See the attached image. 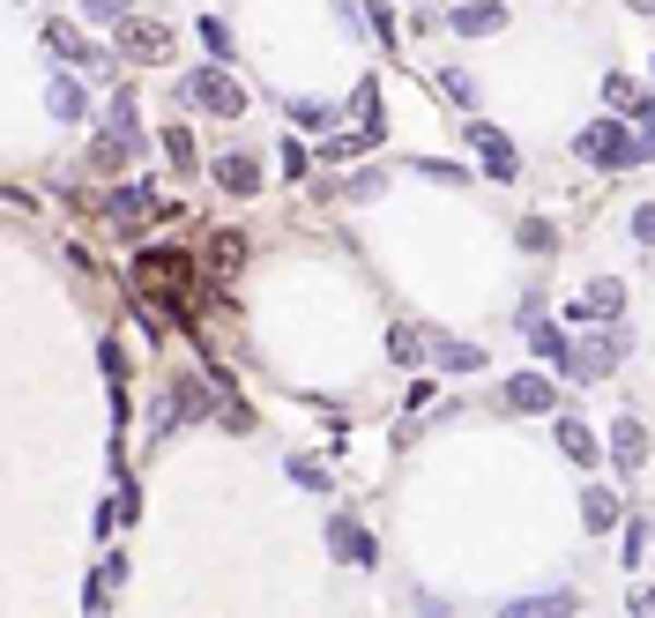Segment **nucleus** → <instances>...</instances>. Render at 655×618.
I'll use <instances>...</instances> for the list:
<instances>
[{
	"mask_svg": "<svg viewBox=\"0 0 655 618\" xmlns=\"http://www.w3.org/2000/svg\"><path fill=\"white\" fill-rule=\"evenodd\" d=\"M134 290H142L150 313H171L179 329H194V321H187V306H194V253L142 247V253H134Z\"/></svg>",
	"mask_w": 655,
	"mask_h": 618,
	"instance_id": "1",
	"label": "nucleus"
},
{
	"mask_svg": "<svg viewBox=\"0 0 655 618\" xmlns=\"http://www.w3.org/2000/svg\"><path fill=\"white\" fill-rule=\"evenodd\" d=\"M573 150H581L588 165H604V171H633V165H648V157H655V142H648V134H626L618 120H588Z\"/></svg>",
	"mask_w": 655,
	"mask_h": 618,
	"instance_id": "2",
	"label": "nucleus"
},
{
	"mask_svg": "<svg viewBox=\"0 0 655 618\" xmlns=\"http://www.w3.org/2000/svg\"><path fill=\"white\" fill-rule=\"evenodd\" d=\"M134 142H142V134H134V97H112V112H105V127H97V142H90V165L97 171H120L127 157H134Z\"/></svg>",
	"mask_w": 655,
	"mask_h": 618,
	"instance_id": "3",
	"label": "nucleus"
},
{
	"mask_svg": "<svg viewBox=\"0 0 655 618\" xmlns=\"http://www.w3.org/2000/svg\"><path fill=\"white\" fill-rule=\"evenodd\" d=\"M626 350H633V335H626V329H611V335H581V343L567 350V366H559V372H567V380H604V372H611Z\"/></svg>",
	"mask_w": 655,
	"mask_h": 618,
	"instance_id": "4",
	"label": "nucleus"
},
{
	"mask_svg": "<svg viewBox=\"0 0 655 618\" xmlns=\"http://www.w3.org/2000/svg\"><path fill=\"white\" fill-rule=\"evenodd\" d=\"M179 97H187V105H202V112H216V120H239V112H246V90L231 83L224 68H202V75H187V83H179Z\"/></svg>",
	"mask_w": 655,
	"mask_h": 618,
	"instance_id": "5",
	"label": "nucleus"
},
{
	"mask_svg": "<svg viewBox=\"0 0 655 618\" xmlns=\"http://www.w3.org/2000/svg\"><path fill=\"white\" fill-rule=\"evenodd\" d=\"M618 313H626V284H618V276L581 284V298H573V321H581V329H611Z\"/></svg>",
	"mask_w": 655,
	"mask_h": 618,
	"instance_id": "6",
	"label": "nucleus"
},
{
	"mask_svg": "<svg viewBox=\"0 0 655 618\" xmlns=\"http://www.w3.org/2000/svg\"><path fill=\"white\" fill-rule=\"evenodd\" d=\"M514 329L529 335V350L536 358H551V366H567V335H559V321H551V313H544V298H522V313H514Z\"/></svg>",
	"mask_w": 655,
	"mask_h": 618,
	"instance_id": "7",
	"label": "nucleus"
},
{
	"mask_svg": "<svg viewBox=\"0 0 655 618\" xmlns=\"http://www.w3.org/2000/svg\"><path fill=\"white\" fill-rule=\"evenodd\" d=\"M120 31V52L142 60V68H164L171 60V23H112Z\"/></svg>",
	"mask_w": 655,
	"mask_h": 618,
	"instance_id": "8",
	"label": "nucleus"
},
{
	"mask_svg": "<svg viewBox=\"0 0 655 618\" xmlns=\"http://www.w3.org/2000/svg\"><path fill=\"white\" fill-rule=\"evenodd\" d=\"M209 179H216L224 194H239V202H253V194H261V165H253L246 150H224V157L209 165Z\"/></svg>",
	"mask_w": 655,
	"mask_h": 618,
	"instance_id": "9",
	"label": "nucleus"
},
{
	"mask_svg": "<svg viewBox=\"0 0 655 618\" xmlns=\"http://www.w3.org/2000/svg\"><path fill=\"white\" fill-rule=\"evenodd\" d=\"M327 551H335L343 567H372V530L350 522V514H335V522H327Z\"/></svg>",
	"mask_w": 655,
	"mask_h": 618,
	"instance_id": "10",
	"label": "nucleus"
},
{
	"mask_svg": "<svg viewBox=\"0 0 655 618\" xmlns=\"http://www.w3.org/2000/svg\"><path fill=\"white\" fill-rule=\"evenodd\" d=\"M469 142H477V157L491 165V179H514V171H522V157H514V142H507V134H499L491 120H469Z\"/></svg>",
	"mask_w": 655,
	"mask_h": 618,
	"instance_id": "11",
	"label": "nucleus"
},
{
	"mask_svg": "<svg viewBox=\"0 0 655 618\" xmlns=\"http://www.w3.org/2000/svg\"><path fill=\"white\" fill-rule=\"evenodd\" d=\"M448 31H462V38H491V31H507V8L499 0H462L448 15Z\"/></svg>",
	"mask_w": 655,
	"mask_h": 618,
	"instance_id": "12",
	"label": "nucleus"
},
{
	"mask_svg": "<svg viewBox=\"0 0 655 618\" xmlns=\"http://www.w3.org/2000/svg\"><path fill=\"white\" fill-rule=\"evenodd\" d=\"M45 45H52L60 60H75V68H90V75H105V68H112V52H97V45H82L75 31H68V23H45Z\"/></svg>",
	"mask_w": 655,
	"mask_h": 618,
	"instance_id": "13",
	"label": "nucleus"
},
{
	"mask_svg": "<svg viewBox=\"0 0 655 618\" xmlns=\"http://www.w3.org/2000/svg\"><path fill=\"white\" fill-rule=\"evenodd\" d=\"M388 142V120H380V83H358V134L350 150H380Z\"/></svg>",
	"mask_w": 655,
	"mask_h": 618,
	"instance_id": "14",
	"label": "nucleus"
},
{
	"mask_svg": "<svg viewBox=\"0 0 655 618\" xmlns=\"http://www.w3.org/2000/svg\"><path fill=\"white\" fill-rule=\"evenodd\" d=\"M611 462L618 470H641V462H648V425H641V417H618L611 425Z\"/></svg>",
	"mask_w": 655,
	"mask_h": 618,
	"instance_id": "15",
	"label": "nucleus"
},
{
	"mask_svg": "<svg viewBox=\"0 0 655 618\" xmlns=\"http://www.w3.org/2000/svg\"><path fill=\"white\" fill-rule=\"evenodd\" d=\"M581 522H588V536L618 530V522H626V499H618L611 485H588V492H581Z\"/></svg>",
	"mask_w": 655,
	"mask_h": 618,
	"instance_id": "16",
	"label": "nucleus"
},
{
	"mask_svg": "<svg viewBox=\"0 0 655 618\" xmlns=\"http://www.w3.org/2000/svg\"><path fill=\"white\" fill-rule=\"evenodd\" d=\"M432 366H440V372H485V343L440 335V343H432Z\"/></svg>",
	"mask_w": 655,
	"mask_h": 618,
	"instance_id": "17",
	"label": "nucleus"
},
{
	"mask_svg": "<svg viewBox=\"0 0 655 618\" xmlns=\"http://www.w3.org/2000/svg\"><path fill=\"white\" fill-rule=\"evenodd\" d=\"M507 403L514 411H559V388L544 372H522V380H507Z\"/></svg>",
	"mask_w": 655,
	"mask_h": 618,
	"instance_id": "18",
	"label": "nucleus"
},
{
	"mask_svg": "<svg viewBox=\"0 0 655 618\" xmlns=\"http://www.w3.org/2000/svg\"><path fill=\"white\" fill-rule=\"evenodd\" d=\"M209 372H179V380H171V411L179 417H202V411H224V403H209V388H202Z\"/></svg>",
	"mask_w": 655,
	"mask_h": 618,
	"instance_id": "19",
	"label": "nucleus"
},
{
	"mask_svg": "<svg viewBox=\"0 0 655 618\" xmlns=\"http://www.w3.org/2000/svg\"><path fill=\"white\" fill-rule=\"evenodd\" d=\"M45 105H52V120H82V112H90V90H82L75 75H52Z\"/></svg>",
	"mask_w": 655,
	"mask_h": 618,
	"instance_id": "20",
	"label": "nucleus"
},
{
	"mask_svg": "<svg viewBox=\"0 0 655 618\" xmlns=\"http://www.w3.org/2000/svg\"><path fill=\"white\" fill-rule=\"evenodd\" d=\"M567 611H573L567 589H544V596H514L507 604V618H567Z\"/></svg>",
	"mask_w": 655,
	"mask_h": 618,
	"instance_id": "21",
	"label": "nucleus"
},
{
	"mask_svg": "<svg viewBox=\"0 0 655 618\" xmlns=\"http://www.w3.org/2000/svg\"><path fill=\"white\" fill-rule=\"evenodd\" d=\"M559 454H567V462H596V432H588L581 417H559Z\"/></svg>",
	"mask_w": 655,
	"mask_h": 618,
	"instance_id": "22",
	"label": "nucleus"
},
{
	"mask_svg": "<svg viewBox=\"0 0 655 618\" xmlns=\"http://www.w3.org/2000/svg\"><path fill=\"white\" fill-rule=\"evenodd\" d=\"M440 97L462 105V112H477V75H469V68H440Z\"/></svg>",
	"mask_w": 655,
	"mask_h": 618,
	"instance_id": "23",
	"label": "nucleus"
},
{
	"mask_svg": "<svg viewBox=\"0 0 655 618\" xmlns=\"http://www.w3.org/2000/svg\"><path fill=\"white\" fill-rule=\"evenodd\" d=\"M388 358H395V366H417V358H425V329L395 321V329H388Z\"/></svg>",
	"mask_w": 655,
	"mask_h": 618,
	"instance_id": "24",
	"label": "nucleus"
},
{
	"mask_svg": "<svg viewBox=\"0 0 655 618\" xmlns=\"http://www.w3.org/2000/svg\"><path fill=\"white\" fill-rule=\"evenodd\" d=\"M358 15H366V31H372V38H380V45H388V52L403 45V31H395V8H388V0H366Z\"/></svg>",
	"mask_w": 655,
	"mask_h": 618,
	"instance_id": "25",
	"label": "nucleus"
},
{
	"mask_svg": "<svg viewBox=\"0 0 655 618\" xmlns=\"http://www.w3.org/2000/svg\"><path fill=\"white\" fill-rule=\"evenodd\" d=\"M239 261H246V239H239V231H216V239H209V269H216V276H231Z\"/></svg>",
	"mask_w": 655,
	"mask_h": 618,
	"instance_id": "26",
	"label": "nucleus"
},
{
	"mask_svg": "<svg viewBox=\"0 0 655 618\" xmlns=\"http://www.w3.org/2000/svg\"><path fill=\"white\" fill-rule=\"evenodd\" d=\"M157 142H164V165L171 171H194V134H187V127H164Z\"/></svg>",
	"mask_w": 655,
	"mask_h": 618,
	"instance_id": "27",
	"label": "nucleus"
},
{
	"mask_svg": "<svg viewBox=\"0 0 655 618\" xmlns=\"http://www.w3.org/2000/svg\"><path fill=\"white\" fill-rule=\"evenodd\" d=\"M522 247H529V253H551V247H559V224H544V216H522Z\"/></svg>",
	"mask_w": 655,
	"mask_h": 618,
	"instance_id": "28",
	"label": "nucleus"
},
{
	"mask_svg": "<svg viewBox=\"0 0 655 618\" xmlns=\"http://www.w3.org/2000/svg\"><path fill=\"white\" fill-rule=\"evenodd\" d=\"M202 45L216 60H231V23H224V15H202Z\"/></svg>",
	"mask_w": 655,
	"mask_h": 618,
	"instance_id": "29",
	"label": "nucleus"
},
{
	"mask_svg": "<svg viewBox=\"0 0 655 618\" xmlns=\"http://www.w3.org/2000/svg\"><path fill=\"white\" fill-rule=\"evenodd\" d=\"M97 366H105V380H112V388H127V350L112 343V335L97 343Z\"/></svg>",
	"mask_w": 655,
	"mask_h": 618,
	"instance_id": "30",
	"label": "nucleus"
},
{
	"mask_svg": "<svg viewBox=\"0 0 655 618\" xmlns=\"http://www.w3.org/2000/svg\"><path fill=\"white\" fill-rule=\"evenodd\" d=\"M641 559H648V522L633 514V522H626V567H641Z\"/></svg>",
	"mask_w": 655,
	"mask_h": 618,
	"instance_id": "31",
	"label": "nucleus"
},
{
	"mask_svg": "<svg viewBox=\"0 0 655 618\" xmlns=\"http://www.w3.org/2000/svg\"><path fill=\"white\" fill-rule=\"evenodd\" d=\"M290 477H298V485H313V492H321V485H327V470H321V462H313V454H290Z\"/></svg>",
	"mask_w": 655,
	"mask_h": 618,
	"instance_id": "32",
	"label": "nucleus"
},
{
	"mask_svg": "<svg viewBox=\"0 0 655 618\" xmlns=\"http://www.w3.org/2000/svg\"><path fill=\"white\" fill-rule=\"evenodd\" d=\"M604 97H611V105H618V112H633V105H641V90H633V83H626V75H611V83H604Z\"/></svg>",
	"mask_w": 655,
	"mask_h": 618,
	"instance_id": "33",
	"label": "nucleus"
},
{
	"mask_svg": "<svg viewBox=\"0 0 655 618\" xmlns=\"http://www.w3.org/2000/svg\"><path fill=\"white\" fill-rule=\"evenodd\" d=\"M380 187H388V171H358V179H350V202H372Z\"/></svg>",
	"mask_w": 655,
	"mask_h": 618,
	"instance_id": "34",
	"label": "nucleus"
},
{
	"mask_svg": "<svg viewBox=\"0 0 655 618\" xmlns=\"http://www.w3.org/2000/svg\"><path fill=\"white\" fill-rule=\"evenodd\" d=\"M633 239H641V247H655V202L633 209Z\"/></svg>",
	"mask_w": 655,
	"mask_h": 618,
	"instance_id": "35",
	"label": "nucleus"
},
{
	"mask_svg": "<svg viewBox=\"0 0 655 618\" xmlns=\"http://www.w3.org/2000/svg\"><path fill=\"white\" fill-rule=\"evenodd\" d=\"M306 165H313V157H306L298 142H284V179H306Z\"/></svg>",
	"mask_w": 655,
	"mask_h": 618,
	"instance_id": "36",
	"label": "nucleus"
},
{
	"mask_svg": "<svg viewBox=\"0 0 655 618\" xmlns=\"http://www.w3.org/2000/svg\"><path fill=\"white\" fill-rule=\"evenodd\" d=\"M633 127H641V134L655 142V97H641V105H633Z\"/></svg>",
	"mask_w": 655,
	"mask_h": 618,
	"instance_id": "37",
	"label": "nucleus"
},
{
	"mask_svg": "<svg viewBox=\"0 0 655 618\" xmlns=\"http://www.w3.org/2000/svg\"><path fill=\"white\" fill-rule=\"evenodd\" d=\"M82 8H90V15H97V23H112V15H120L127 0H82Z\"/></svg>",
	"mask_w": 655,
	"mask_h": 618,
	"instance_id": "38",
	"label": "nucleus"
},
{
	"mask_svg": "<svg viewBox=\"0 0 655 618\" xmlns=\"http://www.w3.org/2000/svg\"><path fill=\"white\" fill-rule=\"evenodd\" d=\"M633 618H655V589H633Z\"/></svg>",
	"mask_w": 655,
	"mask_h": 618,
	"instance_id": "39",
	"label": "nucleus"
},
{
	"mask_svg": "<svg viewBox=\"0 0 655 618\" xmlns=\"http://www.w3.org/2000/svg\"><path fill=\"white\" fill-rule=\"evenodd\" d=\"M626 8H641V15H655V0H626Z\"/></svg>",
	"mask_w": 655,
	"mask_h": 618,
	"instance_id": "40",
	"label": "nucleus"
}]
</instances>
